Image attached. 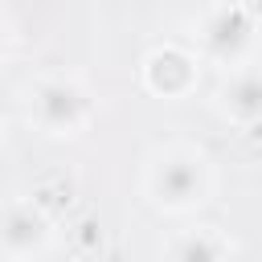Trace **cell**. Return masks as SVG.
I'll return each mask as SVG.
<instances>
[{
    "label": "cell",
    "instance_id": "5b68a950",
    "mask_svg": "<svg viewBox=\"0 0 262 262\" xmlns=\"http://www.w3.org/2000/svg\"><path fill=\"white\" fill-rule=\"evenodd\" d=\"M57 225L37 201L0 205V258L4 262H37L53 250Z\"/></svg>",
    "mask_w": 262,
    "mask_h": 262
},
{
    "label": "cell",
    "instance_id": "ba28073f",
    "mask_svg": "<svg viewBox=\"0 0 262 262\" xmlns=\"http://www.w3.org/2000/svg\"><path fill=\"white\" fill-rule=\"evenodd\" d=\"M12 53H16V25L8 12H0V70L12 61Z\"/></svg>",
    "mask_w": 262,
    "mask_h": 262
},
{
    "label": "cell",
    "instance_id": "9c48e42d",
    "mask_svg": "<svg viewBox=\"0 0 262 262\" xmlns=\"http://www.w3.org/2000/svg\"><path fill=\"white\" fill-rule=\"evenodd\" d=\"M242 4L250 8V16H254V20H258V29H262V0H242Z\"/></svg>",
    "mask_w": 262,
    "mask_h": 262
},
{
    "label": "cell",
    "instance_id": "8992f818",
    "mask_svg": "<svg viewBox=\"0 0 262 262\" xmlns=\"http://www.w3.org/2000/svg\"><path fill=\"white\" fill-rule=\"evenodd\" d=\"M209 106L221 123L237 127V131H254L262 127V57H250L233 70H221Z\"/></svg>",
    "mask_w": 262,
    "mask_h": 262
},
{
    "label": "cell",
    "instance_id": "6da1fadb",
    "mask_svg": "<svg viewBox=\"0 0 262 262\" xmlns=\"http://www.w3.org/2000/svg\"><path fill=\"white\" fill-rule=\"evenodd\" d=\"M139 196L160 217H192L217 196V164L192 139H164L143 156Z\"/></svg>",
    "mask_w": 262,
    "mask_h": 262
},
{
    "label": "cell",
    "instance_id": "7a4b0ae2",
    "mask_svg": "<svg viewBox=\"0 0 262 262\" xmlns=\"http://www.w3.org/2000/svg\"><path fill=\"white\" fill-rule=\"evenodd\" d=\"M25 119L45 139H78L98 119V94L94 86L74 70H49L37 74L25 86Z\"/></svg>",
    "mask_w": 262,
    "mask_h": 262
},
{
    "label": "cell",
    "instance_id": "52a82bcc",
    "mask_svg": "<svg viewBox=\"0 0 262 262\" xmlns=\"http://www.w3.org/2000/svg\"><path fill=\"white\" fill-rule=\"evenodd\" d=\"M160 262H233V242L217 225H184L168 233Z\"/></svg>",
    "mask_w": 262,
    "mask_h": 262
},
{
    "label": "cell",
    "instance_id": "277c9868",
    "mask_svg": "<svg viewBox=\"0 0 262 262\" xmlns=\"http://www.w3.org/2000/svg\"><path fill=\"white\" fill-rule=\"evenodd\" d=\"M201 57L192 53V45L180 41H160L139 57V86L151 98L176 102V98H192L201 86Z\"/></svg>",
    "mask_w": 262,
    "mask_h": 262
},
{
    "label": "cell",
    "instance_id": "3957f363",
    "mask_svg": "<svg viewBox=\"0 0 262 262\" xmlns=\"http://www.w3.org/2000/svg\"><path fill=\"white\" fill-rule=\"evenodd\" d=\"M258 20L250 16V8L242 0H221L213 8H205L192 25V53L205 61V66H221V70H233L250 57H258Z\"/></svg>",
    "mask_w": 262,
    "mask_h": 262
},
{
    "label": "cell",
    "instance_id": "30bf717a",
    "mask_svg": "<svg viewBox=\"0 0 262 262\" xmlns=\"http://www.w3.org/2000/svg\"><path fill=\"white\" fill-rule=\"evenodd\" d=\"M0 143H4V119H0Z\"/></svg>",
    "mask_w": 262,
    "mask_h": 262
}]
</instances>
